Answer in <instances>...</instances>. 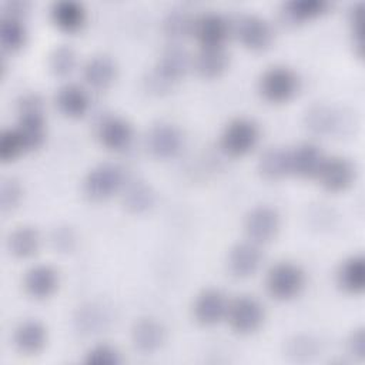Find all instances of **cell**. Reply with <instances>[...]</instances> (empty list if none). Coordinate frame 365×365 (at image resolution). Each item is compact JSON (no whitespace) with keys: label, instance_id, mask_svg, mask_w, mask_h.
<instances>
[{"label":"cell","instance_id":"obj_1","mask_svg":"<svg viewBox=\"0 0 365 365\" xmlns=\"http://www.w3.org/2000/svg\"><path fill=\"white\" fill-rule=\"evenodd\" d=\"M19 131L26 151L36 150L46 140V117L44 104L37 93H26L17 101Z\"/></svg>","mask_w":365,"mask_h":365},{"label":"cell","instance_id":"obj_2","mask_svg":"<svg viewBox=\"0 0 365 365\" xmlns=\"http://www.w3.org/2000/svg\"><path fill=\"white\" fill-rule=\"evenodd\" d=\"M265 287L272 298L279 301L291 299L305 287V272L292 261H279L268 269Z\"/></svg>","mask_w":365,"mask_h":365},{"label":"cell","instance_id":"obj_3","mask_svg":"<svg viewBox=\"0 0 365 365\" xmlns=\"http://www.w3.org/2000/svg\"><path fill=\"white\" fill-rule=\"evenodd\" d=\"M125 185L124 170L114 163H103L93 167L84 177L83 191L94 201L107 200Z\"/></svg>","mask_w":365,"mask_h":365},{"label":"cell","instance_id":"obj_4","mask_svg":"<svg viewBox=\"0 0 365 365\" xmlns=\"http://www.w3.org/2000/svg\"><path fill=\"white\" fill-rule=\"evenodd\" d=\"M298 74L287 66L268 67L258 80L261 96L269 103H285L298 93Z\"/></svg>","mask_w":365,"mask_h":365},{"label":"cell","instance_id":"obj_5","mask_svg":"<svg viewBox=\"0 0 365 365\" xmlns=\"http://www.w3.org/2000/svg\"><path fill=\"white\" fill-rule=\"evenodd\" d=\"M259 140V128L257 123L247 117L232 118L222 130L220 147L232 157H241L250 153Z\"/></svg>","mask_w":365,"mask_h":365},{"label":"cell","instance_id":"obj_6","mask_svg":"<svg viewBox=\"0 0 365 365\" xmlns=\"http://www.w3.org/2000/svg\"><path fill=\"white\" fill-rule=\"evenodd\" d=\"M264 305L252 295H240L228 302L225 319L238 334L255 332L264 322Z\"/></svg>","mask_w":365,"mask_h":365},{"label":"cell","instance_id":"obj_7","mask_svg":"<svg viewBox=\"0 0 365 365\" xmlns=\"http://www.w3.org/2000/svg\"><path fill=\"white\" fill-rule=\"evenodd\" d=\"M307 127L318 135H335L349 127L348 114L329 104H314L305 113Z\"/></svg>","mask_w":365,"mask_h":365},{"label":"cell","instance_id":"obj_8","mask_svg":"<svg viewBox=\"0 0 365 365\" xmlns=\"http://www.w3.org/2000/svg\"><path fill=\"white\" fill-rule=\"evenodd\" d=\"M281 218L278 211L269 205H257L245 217L244 230L250 241L265 244L279 231Z\"/></svg>","mask_w":365,"mask_h":365},{"label":"cell","instance_id":"obj_9","mask_svg":"<svg viewBox=\"0 0 365 365\" xmlns=\"http://www.w3.org/2000/svg\"><path fill=\"white\" fill-rule=\"evenodd\" d=\"M181 130L171 123H157L147 133V148L157 158H171L182 148Z\"/></svg>","mask_w":365,"mask_h":365},{"label":"cell","instance_id":"obj_10","mask_svg":"<svg viewBox=\"0 0 365 365\" xmlns=\"http://www.w3.org/2000/svg\"><path fill=\"white\" fill-rule=\"evenodd\" d=\"M235 34L247 48L255 51L267 48L274 37L269 23L257 14H242L235 21Z\"/></svg>","mask_w":365,"mask_h":365},{"label":"cell","instance_id":"obj_11","mask_svg":"<svg viewBox=\"0 0 365 365\" xmlns=\"http://www.w3.org/2000/svg\"><path fill=\"white\" fill-rule=\"evenodd\" d=\"M355 177V168L352 163L341 155L325 157L318 173L317 178L319 184L332 192L342 191L351 185Z\"/></svg>","mask_w":365,"mask_h":365},{"label":"cell","instance_id":"obj_12","mask_svg":"<svg viewBox=\"0 0 365 365\" xmlns=\"http://www.w3.org/2000/svg\"><path fill=\"white\" fill-rule=\"evenodd\" d=\"M228 299L217 288L202 289L194 299L192 315L202 325H214L225 318Z\"/></svg>","mask_w":365,"mask_h":365},{"label":"cell","instance_id":"obj_13","mask_svg":"<svg viewBox=\"0 0 365 365\" xmlns=\"http://www.w3.org/2000/svg\"><path fill=\"white\" fill-rule=\"evenodd\" d=\"M230 33V24L224 16L215 11H205L194 19L192 34L201 47L224 46Z\"/></svg>","mask_w":365,"mask_h":365},{"label":"cell","instance_id":"obj_14","mask_svg":"<svg viewBox=\"0 0 365 365\" xmlns=\"http://www.w3.org/2000/svg\"><path fill=\"white\" fill-rule=\"evenodd\" d=\"M262 262V252L259 245L252 241H242L235 244L227 258V265L234 277L245 278L252 275Z\"/></svg>","mask_w":365,"mask_h":365},{"label":"cell","instance_id":"obj_15","mask_svg":"<svg viewBox=\"0 0 365 365\" xmlns=\"http://www.w3.org/2000/svg\"><path fill=\"white\" fill-rule=\"evenodd\" d=\"M98 141L111 151L125 150L133 140V127L118 115L104 117L97 127Z\"/></svg>","mask_w":365,"mask_h":365},{"label":"cell","instance_id":"obj_16","mask_svg":"<svg viewBox=\"0 0 365 365\" xmlns=\"http://www.w3.org/2000/svg\"><path fill=\"white\" fill-rule=\"evenodd\" d=\"M324 158L325 155L317 144L311 141L299 143L292 150H289L291 173L304 178L317 177Z\"/></svg>","mask_w":365,"mask_h":365},{"label":"cell","instance_id":"obj_17","mask_svg":"<svg viewBox=\"0 0 365 365\" xmlns=\"http://www.w3.org/2000/svg\"><path fill=\"white\" fill-rule=\"evenodd\" d=\"M131 341L143 354L155 352L165 342V328L154 318H140L131 328Z\"/></svg>","mask_w":365,"mask_h":365},{"label":"cell","instance_id":"obj_18","mask_svg":"<svg viewBox=\"0 0 365 365\" xmlns=\"http://www.w3.org/2000/svg\"><path fill=\"white\" fill-rule=\"evenodd\" d=\"M191 67L192 58L188 51L180 46H170L161 53L154 70L170 84H174L182 78Z\"/></svg>","mask_w":365,"mask_h":365},{"label":"cell","instance_id":"obj_19","mask_svg":"<svg viewBox=\"0 0 365 365\" xmlns=\"http://www.w3.org/2000/svg\"><path fill=\"white\" fill-rule=\"evenodd\" d=\"M111 322L108 308L97 301H88L78 307L74 315V327L81 335H94L104 331Z\"/></svg>","mask_w":365,"mask_h":365},{"label":"cell","instance_id":"obj_20","mask_svg":"<svg viewBox=\"0 0 365 365\" xmlns=\"http://www.w3.org/2000/svg\"><path fill=\"white\" fill-rule=\"evenodd\" d=\"M117 77V66L114 60L106 54L90 57L83 66L84 81L96 90H104L113 84Z\"/></svg>","mask_w":365,"mask_h":365},{"label":"cell","instance_id":"obj_21","mask_svg":"<svg viewBox=\"0 0 365 365\" xmlns=\"http://www.w3.org/2000/svg\"><path fill=\"white\" fill-rule=\"evenodd\" d=\"M47 341V331L46 327L37 319H26L21 321L14 332H13V342L16 348L27 355L37 354L43 349Z\"/></svg>","mask_w":365,"mask_h":365},{"label":"cell","instance_id":"obj_22","mask_svg":"<svg viewBox=\"0 0 365 365\" xmlns=\"http://www.w3.org/2000/svg\"><path fill=\"white\" fill-rule=\"evenodd\" d=\"M24 289L33 298L50 297L58 285V274L50 265H34L24 275Z\"/></svg>","mask_w":365,"mask_h":365},{"label":"cell","instance_id":"obj_23","mask_svg":"<svg viewBox=\"0 0 365 365\" xmlns=\"http://www.w3.org/2000/svg\"><path fill=\"white\" fill-rule=\"evenodd\" d=\"M56 104L64 115L77 118L87 113L90 100L87 91L81 86L67 83L58 88L56 94Z\"/></svg>","mask_w":365,"mask_h":365},{"label":"cell","instance_id":"obj_24","mask_svg":"<svg viewBox=\"0 0 365 365\" xmlns=\"http://www.w3.org/2000/svg\"><path fill=\"white\" fill-rule=\"evenodd\" d=\"M336 282L348 294H361L365 288V259L362 255L348 257L336 271Z\"/></svg>","mask_w":365,"mask_h":365},{"label":"cell","instance_id":"obj_25","mask_svg":"<svg viewBox=\"0 0 365 365\" xmlns=\"http://www.w3.org/2000/svg\"><path fill=\"white\" fill-rule=\"evenodd\" d=\"M53 23L64 31H77L86 21V10L81 3L74 0H58L51 6Z\"/></svg>","mask_w":365,"mask_h":365},{"label":"cell","instance_id":"obj_26","mask_svg":"<svg viewBox=\"0 0 365 365\" xmlns=\"http://www.w3.org/2000/svg\"><path fill=\"white\" fill-rule=\"evenodd\" d=\"M228 66V54L224 46L217 47H201L192 58V67L195 71L205 77L214 78L225 71Z\"/></svg>","mask_w":365,"mask_h":365},{"label":"cell","instance_id":"obj_27","mask_svg":"<svg viewBox=\"0 0 365 365\" xmlns=\"http://www.w3.org/2000/svg\"><path fill=\"white\" fill-rule=\"evenodd\" d=\"M258 171L267 180H279L291 174L289 150L284 147L267 148L258 160Z\"/></svg>","mask_w":365,"mask_h":365},{"label":"cell","instance_id":"obj_28","mask_svg":"<svg viewBox=\"0 0 365 365\" xmlns=\"http://www.w3.org/2000/svg\"><path fill=\"white\" fill-rule=\"evenodd\" d=\"M123 204L133 214L147 212L155 204V192L144 181H131L124 185Z\"/></svg>","mask_w":365,"mask_h":365},{"label":"cell","instance_id":"obj_29","mask_svg":"<svg viewBox=\"0 0 365 365\" xmlns=\"http://www.w3.org/2000/svg\"><path fill=\"white\" fill-rule=\"evenodd\" d=\"M329 7L327 0H291L282 4L281 16L288 23H302L325 13Z\"/></svg>","mask_w":365,"mask_h":365},{"label":"cell","instance_id":"obj_30","mask_svg":"<svg viewBox=\"0 0 365 365\" xmlns=\"http://www.w3.org/2000/svg\"><path fill=\"white\" fill-rule=\"evenodd\" d=\"M7 247L14 257L29 258L34 255L40 247V234L34 227H17L9 234Z\"/></svg>","mask_w":365,"mask_h":365},{"label":"cell","instance_id":"obj_31","mask_svg":"<svg viewBox=\"0 0 365 365\" xmlns=\"http://www.w3.org/2000/svg\"><path fill=\"white\" fill-rule=\"evenodd\" d=\"M26 29L21 23V19L19 17H1L0 24V43L4 50L7 51H16L21 48L26 43Z\"/></svg>","mask_w":365,"mask_h":365},{"label":"cell","instance_id":"obj_32","mask_svg":"<svg viewBox=\"0 0 365 365\" xmlns=\"http://www.w3.org/2000/svg\"><path fill=\"white\" fill-rule=\"evenodd\" d=\"M285 354L295 362H308L319 354V342L311 335H295L287 342Z\"/></svg>","mask_w":365,"mask_h":365},{"label":"cell","instance_id":"obj_33","mask_svg":"<svg viewBox=\"0 0 365 365\" xmlns=\"http://www.w3.org/2000/svg\"><path fill=\"white\" fill-rule=\"evenodd\" d=\"M194 19L184 9H173L163 20L164 33L174 40H180L192 33Z\"/></svg>","mask_w":365,"mask_h":365},{"label":"cell","instance_id":"obj_34","mask_svg":"<svg viewBox=\"0 0 365 365\" xmlns=\"http://www.w3.org/2000/svg\"><path fill=\"white\" fill-rule=\"evenodd\" d=\"M76 61V51L70 46L61 44L51 51L48 57V67L56 76L64 77L73 71Z\"/></svg>","mask_w":365,"mask_h":365},{"label":"cell","instance_id":"obj_35","mask_svg":"<svg viewBox=\"0 0 365 365\" xmlns=\"http://www.w3.org/2000/svg\"><path fill=\"white\" fill-rule=\"evenodd\" d=\"M23 151H26V148L19 131L16 128L3 130L0 134V158L3 161H10Z\"/></svg>","mask_w":365,"mask_h":365},{"label":"cell","instance_id":"obj_36","mask_svg":"<svg viewBox=\"0 0 365 365\" xmlns=\"http://www.w3.org/2000/svg\"><path fill=\"white\" fill-rule=\"evenodd\" d=\"M84 362L91 365H118L121 355L117 348L108 344H98L87 351Z\"/></svg>","mask_w":365,"mask_h":365},{"label":"cell","instance_id":"obj_37","mask_svg":"<svg viewBox=\"0 0 365 365\" xmlns=\"http://www.w3.org/2000/svg\"><path fill=\"white\" fill-rule=\"evenodd\" d=\"M21 197H23V188L16 178L9 177L1 181L0 204H1L3 212L14 210L19 205Z\"/></svg>","mask_w":365,"mask_h":365},{"label":"cell","instance_id":"obj_38","mask_svg":"<svg viewBox=\"0 0 365 365\" xmlns=\"http://www.w3.org/2000/svg\"><path fill=\"white\" fill-rule=\"evenodd\" d=\"M76 242H77L76 232L68 225H58L51 232V244L58 251L68 252L74 248Z\"/></svg>","mask_w":365,"mask_h":365},{"label":"cell","instance_id":"obj_39","mask_svg":"<svg viewBox=\"0 0 365 365\" xmlns=\"http://www.w3.org/2000/svg\"><path fill=\"white\" fill-rule=\"evenodd\" d=\"M361 13H362V3H356L352 6L349 11V23H351V33L354 37V46L356 47L358 56H362V46H361Z\"/></svg>","mask_w":365,"mask_h":365},{"label":"cell","instance_id":"obj_40","mask_svg":"<svg viewBox=\"0 0 365 365\" xmlns=\"http://www.w3.org/2000/svg\"><path fill=\"white\" fill-rule=\"evenodd\" d=\"M346 349L354 358H358V359L365 358V334L362 327L351 332L346 341Z\"/></svg>","mask_w":365,"mask_h":365}]
</instances>
